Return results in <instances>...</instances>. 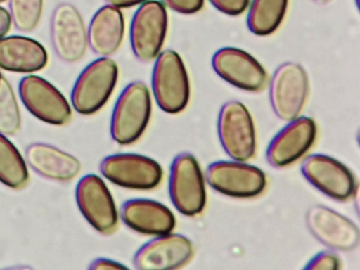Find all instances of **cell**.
<instances>
[{"label": "cell", "instance_id": "obj_1", "mask_svg": "<svg viewBox=\"0 0 360 270\" xmlns=\"http://www.w3.org/2000/svg\"><path fill=\"white\" fill-rule=\"evenodd\" d=\"M150 93L143 82H132L122 91L111 115V137L119 145L138 141L149 122Z\"/></svg>", "mask_w": 360, "mask_h": 270}, {"label": "cell", "instance_id": "obj_2", "mask_svg": "<svg viewBox=\"0 0 360 270\" xmlns=\"http://www.w3.org/2000/svg\"><path fill=\"white\" fill-rule=\"evenodd\" d=\"M119 77V67L109 57H100L82 71L71 92L75 111L91 115L104 107Z\"/></svg>", "mask_w": 360, "mask_h": 270}, {"label": "cell", "instance_id": "obj_3", "mask_svg": "<svg viewBox=\"0 0 360 270\" xmlns=\"http://www.w3.org/2000/svg\"><path fill=\"white\" fill-rule=\"evenodd\" d=\"M151 84L155 101L164 112L176 114L185 109L191 86L186 68L176 51L166 50L158 55Z\"/></svg>", "mask_w": 360, "mask_h": 270}, {"label": "cell", "instance_id": "obj_4", "mask_svg": "<svg viewBox=\"0 0 360 270\" xmlns=\"http://www.w3.org/2000/svg\"><path fill=\"white\" fill-rule=\"evenodd\" d=\"M309 76L298 63H282L269 82V101L274 113L284 122L298 117L309 95Z\"/></svg>", "mask_w": 360, "mask_h": 270}, {"label": "cell", "instance_id": "obj_5", "mask_svg": "<svg viewBox=\"0 0 360 270\" xmlns=\"http://www.w3.org/2000/svg\"><path fill=\"white\" fill-rule=\"evenodd\" d=\"M169 195L176 210L186 217L199 214L205 207L203 174L198 160L188 152H181L172 160Z\"/></svg>", "mask_w": 360, "mask_h": 270}, {"label": "cell", "instance_id": "obj_6", "mask_svg": "<svg viewBox=\"0 0 360 270\" xmlns=\"http://www.w3.org/2000/svg\"><path fill=\"white\" fill-rule=\"evenodd\" d=\"M167 23V12L162 2L147 0L141 4L130 25V44L136 59L149 63L157 58L165 41Z\"/></svg>", "mask_w": 360, "mask_h": 270}, {"label": "cell", "instance_id": "obj_7", "mask_svg": "<svg viewBox=\"0 0 360 270\" xmlns=\"http://www.w3.org/2000/svg\"><path fill=\"white\" fill-rule=\"evenodd\" d=\"M218 135L229 158L246 162L256 152V133L248 108L238 101L222 105L218 116Z\"/></svg>", "mask_w": 360, "mask_h": 270}, {"label": "cell", "instance_id": "obj_8", "mask_svg": "<svg viewBox=\"0 0 360 270\" xmlns=\"http://www.w3.org/2000/svg\"><path fill=\"white\" fill-rule=\"evenodd\" d=\"M50 39L56 56L67 63L82 60L87 53L88 33L77 6L58 4L50 19Z\"/></svg>", "mask_w": 360, "mask_h": 270}, {"label": "cell", "instance_id": "obj_9", "mask_svg": "<svg viewBox=\"0 0 360 270\" xmlns=\"http://www.w3.org/2000/svg\"><path fill=\"white\" fill-rule=\"evenodd\" d=\"M205 177L212 189L231 198H254L266 186V177L261 169L235 160L212 162L206 169Z\"/></svg>", "mask_w": 360, "mask_h": 270}, {"label": "cell", "instance_id": "obj_10", "mask_svg": "<svg viewBox=\"0 0 360 270\" xmlns=\"http://www.w3.org/2000/svg\"><path fill=\"white\" fill-rule=\"evenodd\" d=\"M100 170L111 183L128 189H153L163 176L161 166L155 160L134 153L106 156L101 162Z\"/></svg>", "mask_w": 360, "mask_h": 270}, {"label": "cell", "instance_id": "obj_11", "mask_svg": "<svg viewBox=\"0 0 360 270\" xmlns=\"http://www.w3.org/2000/svg\"><path fill=\"white\" fill-rule=\"evenodd\" d=\"M77 207L88 223L101 234L109 236L119 224L117 207L105 181L96 174L82 177L75 189Z\"/></svg>", "mask_w": 360, "mask_h": 270}, {"label": "cell", "instance_id": "obj_12", "mask_svg": "<svg viewBox=\"0 0 360 270\" xmlns=\"http://www.w3.org/2000/svg\"><path fill=\"white\" fill-rule=\"evenodd\" d=\"M20 96L25 107L41 122L64 126L72 117L66 97L41 76H25L20 82Z\"/></svg>", "mask_w": 360, "mask_h": 270}, {"label": "cell", "instance_id": "obj_13", "mask_svg": "<svg viewBox=\"0 0 360 270\" xmlns=\"http://www.w3.org/2000/svg\"><path fill=\"white\" fill-rule=\"evenodd\" d=\"M301 173L316 189L333 200L345 202L355 194L353 173L342 162L324 154H311L303 160Z\"/></svg>", "mask_w": 360, "mask_h": 270}, {"label": "cell", "instance_id": "obj_14", "mask_svg": "<svg viewBox=\"0 0 360 270\" xmlns=\"http://www.w3.org/2000/svg\"><path fill=\"white\" fill-rule=\"evenodd\" d=\"M305 224L314 238L332 250L352 251L359 245V229L337 211L314 205L305 214Z\"/></svg>", "mask_w": 360, "mask_h": 270}, {"label": "cell", "instance_id": "obj_15", "mask_svg": "<svg viewBox=\"0 0 360 270\" xmlns=\"http://www.w3.org/2000/svg\"><path fill=\"white\" fill-rule=\"evenodd\" d=\"M212 69L225 82L248 92H259L267 84L264 68L252 55L241 49L226 46L214 53Z\"/></svg>", "mask_w": 360, "mask_h": 270}, {"label": "cell", "instance_id": "obj_16", "mask_svg": "<svg viewBox=\"0 0 360 270\" xmlns=\"http://www.w3.org/2000/svg\"><path fill=\"white\" fill-rule=\"evenodd\" d=\"M193 255V243L182 234L157 236L136 251L134 266L139 270L178 269Z\"/></svg>", "mask_w": 360, "mask_h": 270}, {"label": "cell", "instance_id": "obj_17", "mask_svg": "<svg viewBox=\"0 0 360 270\" xmlns=\"http://www.w3.org/2000/svg\"><path fill=\"white\" fill-rule=\"evenodd\" d=\"M315 122L307 116L290 120L275 135L266 150V160L274 168H283L309 151L316 139Z\"/></svg>", "mask_w": 360, "mask_h": 270}, {"label": "cell", "instance_id": "obj_18", "mask_svg": "<svg viewBox=\"0 0 360 270\" xmlns=\"http://www.w3.org/2000/svg\"><path fill=\"white\" fill-rule=\"evenodd\" d=\"M122 221L139 233L161 236L176 226L174 213L161 202L146 198H134L121 207Z\"/></svg>", "mask_w": 360, "mask_h": 270}, {"label": "cell", "instance_id": "obj_19", "mask_svg": "<svg viewBox=\"0 0 360 270\" xmlns=\"http://www.w3.org/2000/svg\"><path fill=\"white\" fill-rule=\"evenodd\" d=\"M26 160L37 174L56 181H71L82 169L79 158L47 143H30L26 148Z\"/></svg>", "mask_w": 360, "mask_h": 270}, {"label": "cell", "instance_id": "obj_20", "mask_svg": "<svg viewBox=\"0 0 360 270\" xmlns=\"http://www.w3.org/2000/svg\"><path fill=\"white\" fill-rule=\"evenodd\" d=\"M125 21L121 8L107 4L96 11L88 27V44L94 54L109 57L123 41Z\"/></svg>", "mask_w": 360, "mask_h": 270}, {"label": "cell", "instance_id": "obj_21", "mask_svg": "<svg viewBox=\"0 0 360 270\" xmlns=\"http://www.w3.org/2000/svg\"><path fill=\"white\" fill-rule=\"evenodd\" d=\"M47 63V51L37 40L16 35L0 39V69L33 73L41 71Z\"/></svg>", "mask_w": 360, "mask_h": 270}, {"label": "cell", "instance_id": "obj_22", "mask_svg": "<svg viewBox=\"0 0 360 270\" xmlns=\"http://www.w3.org/2000/svg\"><path fill=\"white\" fill-rule=\"evenodd\" d=\"M288 0H252L248 14V30L257 36L273 34L281 25Z\"/></svg>", "mask_w": 360, "mask_h": 270}, {"label": "cell", "instance_id": "obj_23", "mask_svg": "<svg viewBox=\"0 0 360 270\" xmlns=\"http://www.w3.org/2000/svg\"><path fill=\"white\" fill-rule=\"evenodd\" d=\"M29 181L26 160L6 135L0 134V183L12 189H22Z\"/></svg>", "mask_w": 360, "mask_h": 270}, {"label": "cell", "instance_id": "obj_24", "mask_svg": "<svg viewBox=\"0 0 360 270\" xmlns=\"http://www.w3.org/2000/svg\"><path fill=\"white\" fill-rule=\"evenodd\" d=\"M22 127L20 105L7 78L0 77V134L13 136Z\"/></svg>", "mask_w": 360, "mask_h": 270}, {"label": "cell", "instance_id": "obj_25", "mask_svg": "<svg viewBox=\"0 0 360 270\" xmlns=\"http://www.w3.org/2000/svg\"><path fill=\"white\" fill-rule=\"evenodd\" d=\"M12 22L18 31L30 33L41 21L44 0H9Z\"/></svg>", "mask_w": 360, "mask_h": 270}, {"label": "cell", "instance_id": "obj_26", "mask_svg": "<svg viewBox=\"0 0 360 270\" xmlns=\"http://www.w3.org/2000/svg\"><path fill=\"white\" fill-rule=\"evenodd\" d=\"M305 269L334 270L340 268V259L330 251H322L307 262Z\"/></svg>", "mask_w": 360, "mask_h": 270}, {"label": "cell", "instance_id": "obj_27", "mask_svg": "<svg viewBox=\"0 0 360 270\" xmlns=\"http://www.w3.org/2000/svg\"><path fill=\"white\" fill-rule=\"evenodd\" d=\"M164 6L180 14H195L202 10L204 0H161Z\"/></svg>", "mask_w": 360, "mask_h": 270}, {"label": "cell", "instance_id": "obj_28", "mask_svg": "<svg viewBox=\"0 0 360 270\" xmlns=\"http://www.w3.org/2000/svg\"><path fill=\"white\" fill-rule=\"evenodd\" d=\"M210 2L223 14L238 16L248 8L250 0H210Z\"/></svg>", "mask_w": 360, "mask_h": 270}, {"label": "cell", "instance_id": "obj_29", "mask_svg": "<svg viewBox=\"0 0 360 270\" xmlns=\"http://www.w3.org/2000/svg\"><path fill=\"white\" fill-rule=\"evenodd\" d=\"M123 268H126V266L123 264L113 261V259H107V257H98V259L92 261L89 266V269L91 270H112L123 269Z\"/></svg>", "mask_w": 360, "mask_h": 270}, {"label": "cell", "instance_id": "obj_30", "mask_svg": "<svg viewBox=\"0 0 360 270\" xmlns=\"http://www.w3.org/2000/svg\"><path fill=\"white\" fill-rule=\"evenodd\" d=\"M12 25L13 22H12L9 11L4 6H0V39L7 36L11 30Z\"/></svg>", "mask_w": 360, "mask_h": 270}, {"label": "cell", "instance_id": "obj_31", "mask_svg": "<svg viewBox=\"0 0 360 270\" xmlns=\"http://www.w3.org/2000/svg\"><path fill=\"white\" fill-rule=\"evenodd\" d=\"M107 4L111 6H117L119 8H131V6L142 4L147 0H106Z\"/></svg>", "mask_w": 360, "mask_h": 270}, {"label": "cell", "instance_id": "obj_32", "mask_svg": "<svg viewBox=\"0 0 360 270\" xmlns=\"http://www.w3.org/2000/svg\"><path fill=\"white\" fill-rule=\"evenodd\" d=\"M311 1L315 2L317 4H326L328 2L332 1V0H311Z\"/></svg>", "mask_w": 360, "mask_h": 270}, {"label": "cell", "instance_id": "obj_33", "mask_svg": "<svg viewBox=\"0 0 360 270\" xmlns=\"http://www.w3.org/2000/svg\"><path fill=\"white\" fill-rule=\"evenodd\" d=\"M5 1H7V0H0V4H1V2H5Z\"/></svg>", "mask_w": 360, "mask_h": 270}, {"label": "cell", "instance_id": "obj_34", "mask_svg": "<svg viewBox=\"0 0 360 270\" xmlns=\"http://www.w3.org/2000/svg\"><path fill=\"white\" fill-rule=\"evenodd\" d=\"M0 77H1V74H0Z\"/></svg>", "mask_w": 360, "mask_h": 270}]
</instances>
